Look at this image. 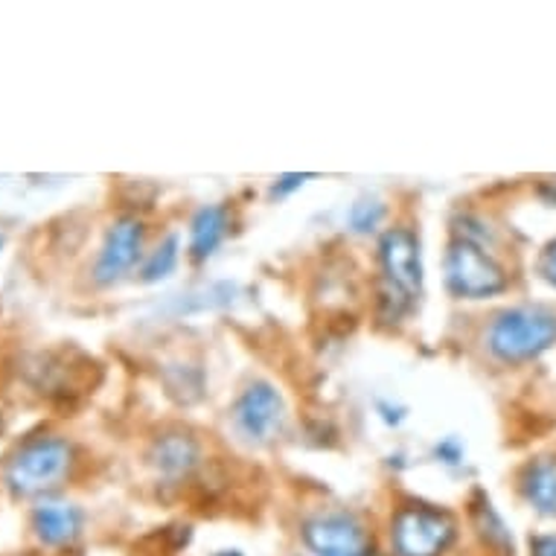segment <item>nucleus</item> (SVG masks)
I'll list each match as a JSON object with an SVG mask.
<instances>
[{
	"instance_id": "1",
	"label": "nucleus",
	"mask_w": 556,
	"mask_h": 556,
	"mask_svg": "<svg viewBox=\"0 0 556 556\" xmlns=\"http://www.w3.org/2000/svg\"><path fill=\"white\" fill-rule=\"evenodd\" d=\"M556 341V315L542 306L502 312L486 332V344L502 362H528Z\"/></svg>"
},
{
	"instance_id": "2",
	"label": "nucleus",
	"mask_w": 556,
	"mask_h": 556,
	"mask_svg": "<svg viewBox=\"0 0 556 556\" xmlns=\"http://www.w3.org/2000/svg\"><path fill=\"white\" fill-rule=\"evenodd\" d=\"M384 271V303L391 306L396 318L402 309H408L422 292V254L417 237L405 228H393L382 237L379 245Z\"/></svg>"
},
{
	"instance_id": "3",
	"label": "nucleus",
	"mask_w": 556,
	"mask_h": 556,
	"mask_svg": "<svg viewBox=\"0 0 556 556\" xmlns=\"http://www.w3.org/2000/svg\"><path fill=\"white\" fill-rule=\"evenodd\" d=\"M455 536L457 525L446 510L402 507L393 516L391 545L396 556H443Z\"/></svg>"
},
{
	"instance_id": "4",
	"label": "nucleus",
	"mask_w": 556,
	"mask_h": 556,
	"mask_svg": "<svg viewBox=\"0 0 556 556\" xmlns=\"http://www.w3.org/2000/svg\"><path fill=\"white\" fill-rule=\"evenodd\" d=\"M71 466V446L64 440L41 438L33 440L12 457L7 469V483L18 495H36L59 486Z\"/></svg>"
},
{
	"instance_id": "5",
	"label": "nucleus",
	"mask_w": 556,
	"mask_h": 556,
	"mask_svg": "<svg viewBox=\"0 0 556 556\" xmlns=\"http://www.w3.org/2000/svg\"><path fill=\"white\" fill-rule=\"evenodd\" d=\"M446 283L457 298H490L504 292L507 277L483 248L457 239L446 254Z\"/></svg>"
},
{
	"instance_id": "6",
	"label": "nucleus",
	"mask_w": 556,
	"mask_h": 556,
	"mask_svg": "<svg viewBox=\"0 0 556 556\" xmlns=\"http://www.w3.org/2000/svg\"><path fill=\"white\" fill-rule=\"evenodd\" d=\"M286 420L283 396L274 391L268 382H254L239 402L233 405V422L237 429L254 443H268L280 434Z\"/></svg>"
},
{
	"instance_id": "7",
	"label": "nucleus",
	"mask_w": 556,
	"mask_h": 556,
	"mask_svg": "<svg viewBox=\"0 0 556 556\" xmlns=\"http://www.w3.org/2000/svg\"><path fill=\"white\" fill-rule=\"evenodd\" d=\"M303 539L315 556H365L367 533L350 513H320L303 525Z\"/></svg>"
},
{
	"instance_id": "8",
	"label": "nucleus",
	"mask_w": 556,
	"mask_h": 556,
	"mask_svg": "<svg viewBox=\"0 0 556 556\" xmlns=\"http://www.w3.org/2000/svg\"><path fill=\"white\" fill-rule=\"evenodd\" d=\"M140 251H143V225L131 216L114 222L97 260V271H93L97 280L100 283L119 280L140 260Z\"/></svg>"
},
{
	"instance_id": "9",
	"label": "nucleus",
	"mask_w": 556,
	"mask_h": 556,
	"mask_svg": "<svg viewBox=\"0 0 556 556\" xmlns=\"http://www.w3.org/2000/svg\"><path fill=\"white\" fill-rule=\"evenodd\" d=\"M33 528L45 545H71L83 530V513L74 504H41L33 516Z\"/></svg>"
},
{
	"instance_id": "10",
	"label": "nucleus",
	"mask_w": 556,
	"mask_h": 556,
	"mask_svg": "<svg viewBox=\"0 0 556 556\" xmlns=\"http://www.w3.org/2000/svg\"><path fill=\"white\" fill-rule=\"evenodd\" d=\"M521 493L533 504V510L542 516L556 519V457H539L533 464H528L525 475H521Z\"/></svg>"
},
{
	"instance_id": "11",
	"label": "nucleus",
	"mask_w": 556,
	"mask_h": 556,
	"mask_svg": "<svg viewBox=\"0 0 556 556\" xmlns=\"http://www.w3.org/2000/svg\"><path fill=\"white\" fill-rule=\"evenodd\" d=\"M199 443L190 434H164V438L155 440V446L149 452L152 464L164 475H169V478L192 472L195 464H199Z\"/></svg>"
},
{
	"instance_id": "12",
	"label": "nucleus",
	"mask_w": 556,
	"mask_h": 556,
	"mask_svg": "<svg viewBox=\"0 0 556 556\" xmlns=\"http://www.w3.org/2000/svg\"><path fill=\"white\" fill-rule=\"evenodd\" d=\"M228 233V213L222 207H201L190 225L192 260H207Z\"/></svg>"
},
{
	"instance_id": "13",
	"label": "nucleus",
	"mask_w": 556,
	"mask_h": 556,
	"mask_svg": "<svg viewBox=\"0 0 556 556\" xmlns=\"http://www.w3.org/2000/svg\"><path fill=\"white\" fill-rule=\"evenodd\" d=\"M178 263V237H166L161 245L152 251L147 263H143V271H140V280L143 283H157V280H164L169 277Z\"/></svg>"
},
{
	"instance_id": "14",
	"label": "nucleus",
	"mask_w": 556,
	"mask_h": 556,
	"mask_svg": "<svg viewBox=\"0 0 556 556\" xmlns=\"http://www.w3.org/2000/svg\"><path fill=\"white\" fill-rule=\"evenodd\" d=\"M475 525H478V530H481V536L490 542L493 547H513L510 542V533H507V528H504V521L498 519V513L490 507V502H483L475 507Z\"/></svg>"
},
{
	"instance_id": "15",
	"label": "nucleus",
	"mask_w": 556,
	"mask_h": 556,
	"mask_svg": "<svg viewBox=\"0 0 556 556\" xmlns=\"http://www.w3.org/2000/svg\"><path fill=\"white\" fill-rule=\"evenodd\" d=\"M382 216L384 207L379 201H358V204H353V211H350V225L358 233H367V230H374L382 222Z\"/></svg>"
},
{
	"instance_id": "16",
	"label": "nucleus",
	"mask_w": 556,
	"mask_h": 556,
	"mask_svg": "<svg viewBox=\"0 0 556 556\" xmlns=\"http://www.w3.org/2000/svg\"><path fill=\"white\" fill-rule=\"evenodd\" d=\"M530 556H556V533L530 539Z\"/></svg>"
},
{
	"instance_id": "17",
	"label": "nucleus",
	"mask_w": 556,
	"mask_h": 556,
	"mask_svg": "<svg viewBox=\"0 0 556 556\" xmlns=\"http://www.w3.org/2000/svg\"><path fill=\"white\" fill-rule=\"evenodd\" d=\"M542 274H545L547 283L556 286V242H551L542 254Z\"/></svg>"
},
{
	"instance_id": "18",
	"label": "nucleus",
	"mask_w": 556,
	"mask_h": 556,
	"mask_svg": "<svg viewBox=\"0 0 556 556\" xmlns=\"http://www.w3.org/2000/svg\"><path fill=\"white\" fill-rule=\"evenodd\" d=\"M306 178H309V175H283V178H280V181L274 184V195H286V192H292V190H298V187H301L303 181H306Z\"/></svg>"
},
{
	"instance_id": "19",
	"label": "nucleus",
	"mask_w": 556,
	"mask_h": 556,
	"mask_svg": "<svg viewBox=\"0 0 556 556\" xmlns=\"http://www.w3.org/2000/svg\"><path fill=\"white\" fill-rule=\"evenodd\" d=\"M438 457H446V464H457V460H460V446L448 440V443L438 446Z\"/></svg>"
},
{
	"instance_id": "20",
	"label": "nucleus",
	"mask_w": 556,
	"mask_h": 556,
	"mask_svg": "<svg viewBox=\"0 0 556 556\" xmlns=\"http://www.w3.org/2000/svg\"><path fill=\"white\" fill-rule=\"evenodd\" d=\"M216 556H242V554H239V551H222V554H216Z\"/></svg>"
}]
</instances>
